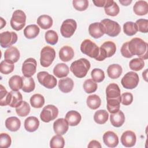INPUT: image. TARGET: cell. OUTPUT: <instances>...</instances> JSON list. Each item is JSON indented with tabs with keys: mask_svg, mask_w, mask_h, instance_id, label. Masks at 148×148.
I'll return each instance as SVG.
<instances>
[{
	"mask_svg": "<svg viewBox=\"0 0 148 148\" xmlns=\"http://www.w3.org/2000/svg\"><path fill=\"white\" fill-rule=\"evenodd\" d=\"M120 89L116 83L109 84L106 89L107 109L110 113L117 112L120 109L121 102Z\"/></svg>",
	"mask_w": 148,
	"mask_h": 148,
	"instance_id": "1",
	"label": "cell"
},
{
	"mask_svg": "<svg viewBox=\"0 0 148 148\" xmlns=\"http://www.w3.org/2000/svg\"><path fill=\"white\" fill-rule=\"evenodd\" d=\"M147 43L139 38H134L128 42V47L132 56L136 55L142 60H147Z\"/></svg>",
	"mask_w": 148,
	"mask_h": 148,
	"instance_id": "2",
	"label": "cell"
},
{
	"mask_svg": "<svg viewBox=\"0 0 148 148\" xmlns=\"http://www.w3.org/2000/svg\"><path fill=\"white\" fill-rule=\"evenodd\" d=\"M90 62L86 58H80L73 62L70 66L71 71L78 77L82 78L86 76L90 68Z\"/></svg>",
	"mask_w": 148,
	"mask_h": 148,
	"instance_id": "3",
	"label": "cell"
},
{
	"mask_svg": "<svg viewBox=\"0 0 148 148\" xmlns=\"http://www.w3.org/2000/svg\"><path fill=\"white\" fill-rule=\"evenodd\" d=\"M100 23L102 25L104 34H106L111 37L117 36L121 31L120 25L116 21L106 18L101 20Z\"/></svg>",
	"mask_w": 148,
	"mask_h": 148,
	"instance_id": "4",
	"label": "cell"
},
{
	"mask_svg": "<svg viewBox=\"0 0 148 148\" xmlns=\"http://www.w3.org/2000/svg\"><path fill=\"white\" fill-rule=\"evenodd\" d=\"M116 51V46L112 41H106L104 42L99 47L98 56L95 58L96 60L101 61L106 58L110 57L114 54Z\"/></svg>",
	"mask_w": 148,
	"mask_h": 148,
	"instance_id": "5",
	"label": "cell"
},
{
	"mask_svg": "<svg viewBox=\"0 0 148 148\" xmlns=\"http://www.w3.org/2000/svg\"><path fill=\"white\" fill-rule=\"evenodd\" d=\"M80 50L83 54L95 59L99 55V48L94 42L87 39L81 43Z\"/></svg>",
	"mask_w": 148,
	"mask_h": 148,
	"instance_id": "6",
	"label": "cell"
},
{
	"mask_svg": "<svg viewBox=\"0 0 148 148\" xmlns=\"http://www.w3.org/2000/svg\"><path fill=\"white\" fill-rule=\"evenodd\" d=\"M26 21V15L21 10H15L10 19V25L16 31H20L25 25Z\"/></svg>",
	"mask_w": 148,
	"mask_h": 148,
	"instance_id": "7",
	"label": "cell"
},
{
	"mask_svg": "<svg viewBox=\"0 0 148 148\" xmlns=\"http://www.w3.org/2000/svg\"><path fill=\"white\" fill-rule=\"evenodd\" d=\"M56 57L54 49L49 46L44 47L40 51V63L43 67H49L53 62Z\"/></svg>",
	"mask_w": 148,
	"mask_h": 148,
	"instance_id": "8",
	"label": "cell"
},
{
	"mask_svg": "<svg viewBox=\"0 0 148 148\" xmlns=\"http://www.w3.org/2000/svg\"><path fill=\"white\" fill-rule=\"evenodd\" d=\"M37 79L40 84L49 89L53 88L57 83L56 77L46 71L39 72L37 74Z\"/></svg>",
	"mask_w": 148,
	"mask_h": 148,
	"instance_id": "9",
	"label": "cell"
},
{
	"mask_svg": "<svg viewBox=\"0 0 148 148\" xmlns=\"http://www.w3.org/2000/svg\"><path fill=\"white\" fill-rule=\"evenodd\" d=\"M58 114V108L53 105H47L45 106L40 114V117L45 123H49L54 120Z\"/></svg>",
	"mask_w": 148,
	"mask_h": 148,
	"instance_id": "10",
	"label": "cell"
},
{
	"mask_svg": "<svg viewBox=\"0 0 148 148\" xmlns=\"http://www.w3.org/2000/svg\"><path fill=\"white\" fill-rule=\"evenodd\" d=\"M139 81L138 75L134 72L130 71L125 74L123 77L121 83L126 89H133L138 86Z\"/></svg>",
	"mask_w": 148,
	"mask_h": 148,
	"instance_id": "11",
	"label": "cell"
},
{
	"mask_svg": "<svg viewBox=\"0 0 148 148\" xmlns=\"http://www.w3.org/2000/svg\"><path fill=\"white\" fill-rule=\"evenodd\" d=\"M77 28L76 21L73 19H66L63 21L60 28L61 35L66 38L71 37Z\"/></svg>",
	"mask_w": 148,
	"mask_h": 148,
	"instance_id": "12",
	"label": "cell"
},
{
	"mask_svg": "<svg viewBox=\"0 0 148 148\" xmlns=\"http://www.w3.org/2000/svg\"><path fill=\"white\" fill-rule=\"evenodd\" d=\"M1 46L3 48L10 47L12 45L16 43L18 37L16 33L13 31H5L1 33Z\"/></svg>",
	"mask_w": 148,
	"mask_h": 148,
	"instance_id": "13",
	"label": "cell"
},
{
	"mask_svg": "<svg viewBox=\"0 0 148 148\" xmlns=\"http://www.w3.org/2000/svg\"><path fill=\"white\" fill-rule=\"evenodd\" d=\"M37 63L33 58H28L25 60L22 65V73L25 77H31L36 71Z\"/></svg>",
	"mask_w": 148,
	"mask_h": 148,
	"instance_id": "14",
	"label": "cell"
},
{
	"mask_svg": "<svg viewBox=\"0 0 148 148\" xmlns=\"http://www.w3.org/2000/svg\"><path fill=\"white\" fill-rule=\"evenodd\" d=\"M23 102V96L22 94L19 91H11L8 92L7 98V105L12 108H17Z\"/></svg>",
	"mask_w": 148,
	"mask_h": 148,
	"instance_id": "15",
	"label": "cell"
},
{
	"mask_svg": "<svg viewBox=\"0 0 148 148\" xmlns=\"http://www.w3.org/2000/svg\"><path fill=\"white\" fill-rule=\"evenodd\" d=\"M136 141L135 134L132 131H126L124 132L121 136V142L123 146L127 147L134 146Z\"/></svg>",
	"mask_w": 148,
	"mask_h": 148,
	"instance_id": "16",
	"label": "cell"
},
{
	"mask_svg": "<svg viewBox=\"0 0 148 148\" xmlns=\"http://www.w3.org/2000/svg\"><path fill=\"white\" fill-rule=\"evenodd\" d=\"M68 128L69 124L67 121L63 118L58 119L53 123L54 131L58 135H64L68 131Z\"/></svg>",
	"mask_w": 148,
	"mask_h": 148,
	"instance_id": "17",
	"label": "cell"
},
{
	"mask_svg": "<svg viewBox=\"0 0 148 148\" xmlns=\"http://www.w3.org/2000/svg\"><path fill=\"white\" fill-rule=\"evenodd\" d=\"M103 141L109 147H115L119 144V138L116 133L108 131L103 135Z\"/></svg>",
	"mask_w": 148,
	"mask_h": 148,
	"instance_id": "18",
	"label": "cell"
},
{
	"mask_svg": "<svg viewBox=\"0 0 148 148\" xmlns=\"http://www.w3.org/2000/svg\"><path fill=\"white\" fill-rule=\"evenodd\" d=\"M20 51L18 50L14 46H12L8 48L4 53L5 60L14 64L18 61L20 58Z\"/></svg>",
	"mask_w": 148,
	"mask_h": 148,
	"instance_id": "19",
	"label": "cell"
},
{
	"mask_svg": "<svg viewBox=\"0 0 148 148\" xmlns=\"http://www.w3.org/2000/svg\"><path fill=\"white\" fill-rule=\"evenodd\" d=\"M82 119L80 114L76 110H70L65 115V120L70 126H76L79 124Z\"/></svg>",
	"mask_w": 148,
	"mask_h": 148,
	"instance_id": "20",
	"label": "cell"
},
{
	"mask_svg": "<svg viewBox=\"0 0 148 148\" xmlns=\"http://www.w3.org/2000/svg\"><path fill=\"white\" fill-rule=\"evenodd\" d=\"M74 57V51L69 46H64L59 51V57L64 62H68L71 60Z\"/></svg>",
	"mask_w": 148,
	"mask_h": 148,
	"instance_id": "21",
	"label": "cell"
},
{
	"mask_svg": "<svg viewBox=\"0 0 148 148\" xmlns=\"http://www.w3.org/2000/svg\"><path fill=\"white\" fill-rule=\"evenodd\" d=\"M110 120L113 126L115 127H120L125 121V116L123 112L119 110L116 113H111L110 116Z\"/></svg>",
	"mask_w": 148,
	"mask_h": 148,
	"instance_id": "22",
	"label": "cell"
},
{
	"mask_svg": "<svg viewBox=\"0 0 148 148\" xmlns=\"http://www.w3.org/2000/svg\"><path fill=\"white\" fill-rule=\"evenodd\" d=\"M90 35L94 38L98 39L104 35L101 23H94L91 24L88 27Z\"/></svg>",
	"mask_w": 148,
	"mask_h": 148,
	"instance_id": "23",
	"label": "cell"
},
{
	"mask_svg": "<svg viewBox=\"0 0 148 148\" xmlns=\"http://www.w3.org/2000/svg\"><path fill=\"white\" fill-rule=\"evenodd\" d=\"M39 121L34 116L27 117L24 121V128L26 131L32 132L35 131L39 127Z\"/></svg>",
	"mask_w": 148,
	"mask_h": 148,
	"instance_id": "24",
	"label": "cell"
},
{
	"mask_svg": "<svg viewBox=\"0 0 148 148\" xmlns=\"http://www.w3.org/2000/svg\"><path fill=\"white\" fill-rule=\"evenodd\" d=\"M73 81L69 77L61 79L58 82L59 89L64 93H68L71 91L73 88Z\"/></svg>",
	"mask_w": 148,
	"mask_h": 148,
	"instance_id": "25",
	"label": "cell"
},
{
	"mask_svg": "<svg viewBox=\"0 0 148 148\" xmlns=\"http://www.w3.org/2000/svg\"><path fill=\"white\" fill-rule=\"evenodd\" d=\"M135 14L138 16L146 15L148 13V3L145 1H136L133 7Z\"/></svg>",
	"mask_w": 148,
	"mask_h": 148,
	"instance_id": "26",
	"label": "cell"
},
{
	"mask_svg": "<svg viewBox=\"0 0 148 148\" xmlns=\"http://www.w3.org/2000/svg\"><path fill=\"white\" fill-rule=\"evenodd\" d=\"M69 72V67L64 63H59L57 64L53 69L54 75L58 78H62L67 76Z\"/></svg>",
	"mask_w": 148,
	"mask_h": 148,
	"instance_id": "27",
	"label": "cell"
},
{
	"mask_svg": "<svg viewBox=\"0 0 148 148\" xmlns=\"http://www.w3.org/2000/svg\"><path fill=\"white\" fill-rule=\"evenodd\" d=\"M104 10L105 13L110 16H116L120 12L118 5L113 0H108L107 4L104 7Z\"/></svg>",
	"mask_w": 148,
	"mask_h": 148,
	"instance_id": "28",
	"label": "cell"
},
{
	"mask_svg": "<svg viewBox=\"0 0 148 148\" xmlns=\"http://www.w3.org/2000/svg\"><path fill=\"white\" fill-rule=\"evenodd\" d=\"M5 126L7 129L12 132L18 131L21 126L20 120L15 116L10 117L5 120Z\"/></svg>",
	"mask_w": 148,
	"mask_h": 148,
	"instance_id": "29",
	"label": "cell"
},
{
	"mask_svg": "<svg viewBox=\"0 0 148 148\" xmlns=\"http://www.w3.org/2000/svg\"><path fill=\"white\" fill-rule=\"evenodd\" d=\"M122 72V68L119 64L110 65L107 69V73L108 76L112 79H116L119 78L121 76Z\"/></svg>",
	"mask_w": 148,
	"mask_h": 148,
	"instance_id": "30",
	"label": "cell"
},
{
	"mask_svg": "<svg viewBox=\"0 0 148 148\" xmlns=\"http://www.w3.org/2000/svg\"><path fill=\"white\" fill-rule=\"evenodd\" d=\"M40 31L39 28L36 24H31L27 26L24 29V35L27 39L36 38Z\"/></svg>",
	"mask_w": 148,
	"mask_h": 148,
	"instance_id": "31",
	"label": "cell"
},
{
	"mask_svg": "<svg viewBox=\"0 0 148 148\" xmlns=\"http://www.w3.org/2000/svg\"><path fill=\"white\" fill-rule=\"evenodd\" d=\"M37 24L43 29H49L53 25V19L49 15L43 14L38 18Z\"/></svg>",
	"mask_w": 148,
	"mask_h": 148,
	"instance_id": "32",
	"label": "cell"
},
{
	"mask_svg": "<svg viewBox=\"0 0 148 148\" xmlns=\"http://www.w3.org/2000/svg\"><path fill=\"white\" fill-rule=\"evenodd\" d=\"M9 86L13 91H18L20 89L22 88V77L18 75H14L12 76L9 80Z\"/></svg>",
	"mask_w": 148,
	"mask_h": 148,
	"instance_id": "33",
	"label": "cell"
},
{
	"mask_svg": "<svg viewBox=\"0 0 148 148\" xmlns=\"http://www.w3.org/2000/svg\"><path fill=\"white\" fill-rule=\"evenodd\" d=\"M23 86L22 90L25 92H30L34 90L35 83L34 80L31 77L23 76Z\"/></svg>",
	"mask_w": 148,
	"mask_h": 148,
	"instance_id": "34",
	"label": "cell"
},
{
	"mask_svg": "<svg viewBox=\"0 0 148 148\" xmlns=\"http://www.w3.org/2000/svg\"><path fill=\"white\" fill-rule=\"evenodd\" d=\"M86 103L87 106L91 109H98L101 103V100L99 97L96 94H92L87 98Z\"/></svg>",
	"mask_w": 148,
	"mask_h": 148,
	"instance_id": "35",
	"label": "cell"
},
{
	"mask_svg": "<svg viewBox=\"0 0 148 148\" xmlns=\"http://www.w3.org/2000/svg\"><path fill=\"white\" fill-rule=\"evenodd\" d=\"M109 114L105 110H98L95 112L94 115L95 122L99 124H105L108 120Z\"/></svg>",
	"mask_w": 148,
	"mask_h": 148,
	"instance_id": "36",
	"label": "cell"
},
{
	"mask_svg": "<svg viewBox=\"0 0 148 148\" xmlns=\"http://www.w3.org/2000/svg\"><path fill=\"white\" fill-rule=\"evenodd\" d=\"M30 103L33 108H40L45 104V98L40 94H35L31 97Z\"/></svg>",
	"mask_w": 148,
	"mask_h": 148,
	"instance_id": "37",
	"label": "cell"
},
{
	"mask_svg": "<svg viewBox=\"0 0 148 148\" xmlns=\"http://www.w3.org/2000/svg\"><path fill=\"white\" fill-rule=\"evenodd\" d=\"M65 145V140L61 135H56L52 137L50 142V146L51 148H62Z\"/></svg>",
	"mask_w": 148,
	"mask_h": 148,
	"instance_id": "38",
	"label": "cell"
},
{
	"mask_svg": "<svg viewBox=\"0 0 148 148\" xmlns=\"http://www.w3.org/2000/svg\"><path fill=\"white\" fill-rule=\"evenodd\" d=\"M29 105L25 101H23L20 105L16 108V113L20 117H25L30 112Z\"/></svg>",
	"mask_w": 148,
	"mask_h": 148,
	"instance_id": "39",
	"label": "cell"
},
{
	"mask_svg": "<svg viewBox=\"0 0 148 148\" xmlns=\"http://www.w3.org/2000/svg\"><path fill=\"white\" fill-rule=\"evenodd\" d=\"M124 32L128 36H132L138 31L135 23L132 21H127L123 25Z\"/></svg>",
	"mask_w": 148,
	"mask_h": 148,
	"instance_id": "40",
	"label": "cell"
},
{
	"mask_svg": "<svg viewBox=\"0 0 148 148\" xmlns=\"http://www.w3.org/2000/svg\"><path fill=\"white\" fill-rule=\"evenodd\" d=\"M97 83L91 79L86 80L83 83L84 90L87 94L95 92L97 90Z\"/></svg>",
	"mask_w": 148,
	"mask_h": 148,
	"instance_id": "41",
	"label": "cell"
},
{
	"mask_svg": "<svg viewBox=\"0 0 148 148\" xmlns=\"http://www.w3.org/2000/svg\"><path fill=\"white\" fill-rule=\"evenodd\" d=\"M129 66L131 69L135 71H139L144 67L145 62L143 60L140 58H135L130 61Z\"/></svg>",
	"mask_w": 148,
	"mask_h": 148,
	"instance_id": "42",
	"label": "cell"
},
{
	"mask_svg": "<svg viewBox=\"0 0 148 148\" xmlns=\"http://www.w3.org/2000/svg\"><path fill=\"white\" fill-rule=\"evenodd\" d=\"M45 37L46 42L51 45H56L58 40V36L57 32L53 30H49L46 31Z\"/></svg>",
	"mask_w": 148,
	"mask_h": 148,
	"instance_id": "43",
	"label": "cell"
},
{
	"mask_svg": "<svg viewBox=\"0 0 148 148\" xmlns=\"http://www.w3.org/2000/svg\"><path fill=\"white\" fill-rule=\"evenodd\" d=\"M91 76L92 80L97 83L102 82L105 79L104 72L99 68H94L91 72Z\"/></svg>",
	"mask_w": 148,
	"mask_h": 148,
	"instance_id": "44",
	"label": "cell"
},
{
	"mask_svg": "<svg viewBox=\"0 0 148 148\" xmlns=\"http://www.w3.org/2000/svg\"><path fill=\"white\" fill-rule=\"evenodd\" d=\"M14 66L13 64L10 63L6 60H3L0 64V71L2 73L8 75L12 72L14 70Z\"/></svg>",
	"mask_w": 148,
	"mask_h": 148,
	"instance_id": "45",
	"label": "cell"
},
{
	"mask_svg": "<svg viewBox=\"0 0 148 148\" xmlns=\"http://www.w3.org/2000/svg\"><path fill=\"white\" fill-rule=\"evenodd\" d=\"M135 23L138 31L143 33H147L148 32V20L147 19L140 18L136 20Z\"/></svg>",
	"mask_w": 148,
	"mask_h": 148,
	"instance_id": "46",
	"label": "cell"
},
{
	"mask_svg": "<svg viewBox=\"0 0 148 148\" xmlns=\"http://www.w3.org/2000/svg\"><path fill=\"white\" fill-rule=\"evenodd\" d=\"M72 3L74 8L79 11H84L88 6L87 0H73Z\"/></svg>",
	"mask_w": 148,
	"mask_h": 148,
	"instance_id": "47",
	"label": "cell"
},
{
	"mask_svg": "<svg viewBox=\"0 0 148 148\" xmlns=\"http://www.w3.org/2000/svg\"><path fill=\"white\" fill-rule=\"evenodd\" d=\"M12 140L10 135L6 133H1L0 135V146L2 148H8L11 145Z\"/></svg>",
	"mask_w": 148,
	"mask_h": 148,
	"instance_id": "48",
	"label": "cell"
},
{
	"mask_svg": "<svg viewBox=\"0 0 148 148\" xmlns=\"http://www.w3.org/2000/svg\"><path fill=\"white\" fill-rule=\"evenodd\" d=\"M133 101V95L130 92H124L121 96V103L124 105H130Z\"/></svg>",
	"mask_w": 148,
	"mask_h": 148,
	"instance_id": "49",
	"label": "cell"
},
{
	"mask_svg": "<svg viewBox=\"0 0 148 148\" xmlns=\"http://www.w3.org/2000/svg\"><path fill=\"white\" fill-rule=\"evenodd\" d=\"M1 95H0V105L1 106H6L7 105V98L8 95V92L5 89V88L1 84L0 88Z\"/></svg>",
	"mask_w": 148,
	"mask_h": 148,
	"instance_id": "50",
	"label": "cell"
},
{
	"mask_svg": "<svg viewBox=\"0 0 148 148\" xmlns=\"http://www.w3.org/2000/svg\"><path fill=\"white\" fill-rule=\"evenodd\" d=\"M120 51L122 56L125 58H131L133 56L129 51V49L128 47V42L124 43L122 45Z\"/></svg>",
	"mask_w": 148,
	"mask_h": 148,
	"instance_id": "51",
	"label": "cell"
},
{
	"mask_svg": "<svg viewBox=\"0 0 148 148\" xmlns=\"http://www.w3.org/2000/svg\"><path fill=\"white\" fill-rule=\"evenodd\" d=\"M92 2L95 5V6L97 7H105L107 4L108 0H97V1H92Z\"/></svg>",
	"mask_w": 148,
	"mask_h": 148,
	"instance_id": "52",
	"label": "cell"
},
{
	"mask_svg": "<svg viewBox=\"0 0 148 148\" xmlns=\"http://www.w3.org/2000/svg\"><path fill=\"white\" fill-rule=\"evenodd\" d=\"M88 148H92V147H97V148H101V145L100 143L95 140H92L90 142L89 144L88 145Z\"/></svg>",
	"mask_w": 148,
	"mask_h": 148,
	"instance_id": "53",
	"label": "cell"
},
{
	"mask_svg": "<svg viewBox=\"0 0 148 148\" xmlns=\"http://www.w3.org/2000/svg\"><path fill=\"white\" fill-rule=\"evenodd\" d=\"M119 2L123 6H128L132 2V1L131 0H119Z\"/></svg>",
	"mask_w": 148,
	"mask_h": 148,
	"instance_id": "54",
	"label": "cell"
},
{
	"mask_svg": "<svg viewBox=\"0 0 148 148\" xmlns=\"http://www.w3.org/2000/svg\"><path fill=\"white\" fill-rule=\"evenodd\" d=\"M6 25V21L3 19L2 17H1V28L0 29H2L4 26Z\"/></svg>",
	"mask_w": 148,
	"mask_h": 148,
	"instance_id": "55",
	"label": "cell"
},
{
	"mask_svg": "<svg viewBox=\"0 0 148 148\" xmlns=\"http://www.w3.org/2000/svg\"><path fill=\"white\" fill-rule=\"evenodd\" d=\"M147 69H146L144 72H143L142 73V76L143 77V78L145 79V80L146 81H147Z\"/></svg>",
	"mask_w": 148,
	"mask_h": 148,
	"instance_id": "56",
	"label": "cell"
}]
</instances>
